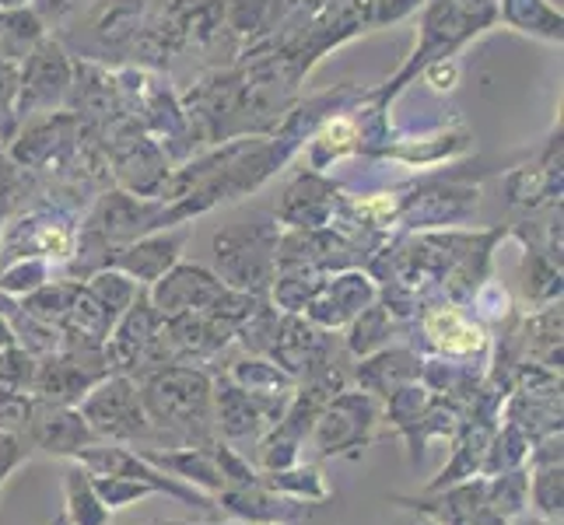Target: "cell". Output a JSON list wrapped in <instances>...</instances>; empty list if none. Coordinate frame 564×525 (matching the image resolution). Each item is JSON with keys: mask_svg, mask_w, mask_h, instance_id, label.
Returning a JSON list of instances; mask_svg holds the SVG:
<instances>
[{"mask_svg": "<svg viewBox=\"0 0 564 525\" xmlns=\"http://www.w3.org/2000/svg\"><path fill=\"white\" fill-rule=\"evenodd\" d=\"M74 456L82 459L95 477H127V480H141V483H151L154 491H169V494H176V497H183V501L204 504V508H207V497L193 494V491L180 488V483H172V480L159 477V473H154L151 466H148V459H138L133 452H123V449H77Z\"/></svg>", "mask_w": 564, "mask_h": 525, "instance_id": "obj_1", "label": "cell"}, {"mask_svg": "<svg viewBox=\"0 0 564 525\" xmlns=\"http://www.w3.org/2000/svg\"><path fill=\"white\" fill-rule=\"evenodd\" d=\"M88 417L95 420L99 431L116 435V438H130V435L144 431L141 411H138V403H133V393L127 389V382H116L112 389H102V396L91 400Z\"/></svg>", "mask_w": 564, "mask_h": 525, "instance_id": "obj_2", "label": "cell"}, {"mask_svg": "<svg viewBox=\"0 0 564 525\" xmlns=\"http://www.w3.org/2000/svg\"><path fill=\"white\" fill-rule=\"evenodd\" d=\"M32 438H35L39 449H46V452H56V456L70 452L74 456L91 435H88V427L77 420L74 414H53V411H46L43 417L32 424Z\"/></svg>", "mask_w": 564, "mask_h": 525, "instance_id": "obj_3", "label": "cell"}, {"mask_svg": "<svg viewBox=\"0 0 564 525\" xmlns=\"http://www.w3.org/2000/svg\"><path fill=\"white\" fill-rule=\"evenodd\" d=\"M67 494H70V515L77 525H106L109 522V512L102 497L95 494V488L85 480V473H67Z\"/></svg>", "mask_w": 564, "mask_h": 525, "instance_id": "obj_4", "label": "cell"}, {"mask_svg": "<svg viewBox=\"0 0 564 525\" xmlns=\"http://www.w3.org/2000/svg\"><path fill=\"white\" fill-rule=\"evenodd\" d=\"M427 333H432L445 350H477L480 347V329L463 322L456 313H435L427 319Z\"/></svg>", "mask_w": 564, "mask_h": 525, "instance_id": "obj_5", "label": "cell"}, {"mask_svg": "<svg viewBox=\"0 0 564 525\" xmlns=\"http://www.w3.org/2000/svg\"><path fill=\"white\" fill-rule=\"evenodd\" d=\"M25 449H18V441L8 438V435H0V483H4V477L14 470L18 462H22Z\"/></svg>", "mask_w": 564, "mask_h": 525, "instance_id": "obj_6", "label": "cell"}, {"mask_svg": "<svg viewBox=\"0 0 564 525\" xmlns=\"http://www.w3.org/2000/svg\"><path fill=\"white\" fill-rule=\"evenodd\" d=\"M260 525H281L278 518H270V522H260Z\"/></svg>", "mask_w": 564, "mask_h": 525, "instance_id": "obj_7", "label": "cell"}]
</instances>
